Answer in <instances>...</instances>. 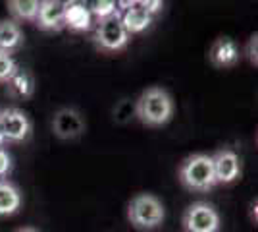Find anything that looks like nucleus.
Instances as JSON below:
<instances>
[{
    "label": "nucleus",
    "instance_id": "nucleus-1",
    "mask_svg": "<svg viewBox=\"0 0 258 232\" xmlns=\"http://www.w3.org/2000/svg\"><path fill=\"white\" fill-rule=\"evenodd\" d=\"M172 95L162 87H149L141 93L135 103V114L145 126L158 128L172 120L173 116Z\"/></svg>",
    "mask_w": 258,
    "mask_h": 232
},
{
    "label": "nucleus",
    "instance_id": "nucleus-2",
    "mask_svg": "<svg viewBox=\"0 0 258 232\" xmlns=\"http://www.w3.org/2000/svg\"><path fill=\"white\" fill-rule=\"evenodd\" d=\"M179 182L191 192L205 194L216 186L212 157L205 153H195L187 157L179 166Z\"/></svg>",
    "mask_w": 258,
    "mask_h": 232
},
{
    "label": "nucleus",
    "instance_id": "nucleus-3",
    "mask_svg": "<svg viewBox=\"0 0 258 232\" xmlns=\"http://www.w3.org/2000/svg\"><path fill=\"white\" fill-rule=\"evenodd\" d=\"M166 217L162 201L152 194H137L129 201L127 219L139 230H154L158 228Z\"/></svg>",
    "mask_w": 258,
    "mask_h": 232
},
{
    "label": "nucleus",
    "instance_id": "nucleus-4",
    "mask_svg": "<svg viewBox=\"0 0 258 232\" xmlns=\"http://www.w3.org/2000/svg\"><path fill=\"white\" fill-rule=\"evenodd\" d=\"M95 43L104 53H118V51H123L127 47L129 33L125 31V27H123V23L119 20V16L97 22Z\"/></svg>",
    "mask_w": 258,
    "mask_h": 232
},
{
    "label": "nucleus",
    "instance_id": "nucleus-5",
    "mask_svg": "<svg viewBox=\"0 0 258 232\" xmlns=\"http://www.w3.org/2000/svg\"><path fill=\"white\" fill-rule=\"evenodd\" d=\"M183 228L185 232H218L220 215L210 203L197 201L183 213Z\"/></svg>",
    "mask_w": 258,
    "mask_h": 232
},
{
    "label": "nucleus",
    "instance_id": "nucleus-6",
    "mask_svg": "<svg viewBox=\"0 0 258 232\" xmlns=\"http://www.w3.org/2000/svg\"><path fill=\"white\" fill-rule=\"evenodd\" d=\"M33 124L29 116L20 109H4L0 111V133L4 142L20 144L25 142L31 133Z\"/></svg>",
    "mask_w": 258,
    "mask_h": 232
},
{
    "label": "nucleus",
    "instance_id": "nucleus-7",
    "mask_svg": "<svg viewBox=\"0 0 258 232\" xmlns=\"http://www.w3.org/2000/svg\"><path fill=\"white\" fill-rule=\"evenodd\" d=\"M52 132L60 140H76L85 132V118L77 109L64 107L54 112Z\"/></svg>",
    "mask_w": 258,
    "mask_h": 232
},
{
    "label": "nucleus",
    "instance_id": "nucleus-8",
    "mask_svg": "<svg viewBox=\"0 0 258 232\" xmlns=\"http://www.w3.org/2000/svg\"><path fill=\"white\" fill-rule=\"evenodd\" d=\"M68 2L62 0H43L39 2V12L35 23L37 27H41L44 31H60L64 29V18Z\"/></svg>",
    "mask_w": 258,
    "mask_h": 232
},
{
    "label": "nucleus",
    "instance_id": "nucleus-9",
    "mask_svg": "<svg viewBox=\"0 0 258 232\" xmlns=\"http://www.w3.org/2000/svg\"><path fill=\"white\" fill-rule=\"evenodd\" d=\"M212 165H214L216 184H231L241 174L239 155L231 149H220L212 157Z\"/></svg>",
    "mask_w": 258,
    "mask_h": 232
},
{
    "label": "nucleus",
    "instance_id": "nucleus-10",
    "mask_svg": "<svg viewBox=\"0 0 258 232\" xmlns=\"http://www.w3.org/2000/svg\"><path fill=\"white\" fill-rule=\"evenodd\" d=\"M119 6L125 8L123 16H121L119 20H121L123 27H125V31H127L129 35L141 33V31H145V29L152 23V16L141 6V0L119 2Z\"/></svg>",
    "mask_w": 258,
    "mask_h": 232
},
{
    "label": "nucleus",
    "instance_id": "nucleus-11",
    "mask_svg": "<svg viewBox=\"0 0 258 232\" xmlns=\"http://www.w3.org/2000/svg\"><path fill=\"white\" fill-rule=\"evenodd\" d=\"M210 62L216 68H233L239 62V49L233 39L218 37L210 49Z\"/></svg>",
    "mask_w": 258,
    "mask_h": 232
},
{
    "label": "nucleus",
    "instance_id": "nucleus-12",
    "mask_svg": "<svg viewBox=\"0 0 258 232\" xmlns=\"http://www.w3.org/2000/svg\"><path fill=\"white\" fill-rule=\"evenodd\" d=\"M64 27H68L70 31H89L93 27V16L85 4L79 2H68L66 8V18H64Z\"/></svg>",
    "mask_w": 258,
    "mask_h": 232
},
{
    "label": "nucleus",
    "instance_id": "nucleus-13",
    "mask_svg": "<svg viewBox=\"0 0 258 232\" xmlns=\"http://www.w3.org/2000/svg\"><path fill=\"white\" fill-rule=\"evenodd\" d=\"M23 44V31L14 20H0V53L12 55Z\"/></svg>",
    "mask_w": 258,
    "mask_h": 232
},
{
    "label": "nucleus",
    "instance_id": "nucleus-14",
    "mask_svg": "<svg viewBox=\"0 0 258 232\" xmlns=\"http://www.w3.org/2000/svg\"><path fill=\"white\" fill-rule=\"evenodd\" d=\"M22 207V194L16 184L8 180H0V217L14 215Z\"/></svg>",
    "mask_w": 258,
    "mask_h": 232
},
{
    "label": "nucleus",
    "instance_id": "nucleus-15",
    "mask_svg": "<svg viewBox=\"0 0 258 232\" xmlns=\"http://www.w3.org/2000/svg\"><path fill=\"white\" fill-rule=\"evenodd\" d=\"M6 83H8L10 93L14 97H18V99H29L35 93V79H33V76L27 70H20L18 68L14 72V76Z\"/></svg>",
    "mask_w": 258,
    "mask_h": 232
},
{
    "label": "nucleus",
    "instance_id": "nucleus-16",
    "mask_svg": "<svg viewBox=\"0 0 258 232\" xmlns=\"http://www.w3.org/2000/svg\"><path fill=\"white\" fill-rule=\"evenodd\" d=\"M8 12L14 16V22H35L39 12V0H10Z\"/></svg>",
    "mask_w": 258,
    "mask_h": 232
},
{
    "label": "nucleus",
    "instance_id": "nucleus-17",
    "mask_svg": "<svg viewBox=\"0 0 258 232\" xmlns=\"http://www.w3.org/2000/svg\"><path fill=\"white\" fill-rule=\"evenodd\" d=\"M89 12H91V16H93L97 22H102V20L118 16V4L112 2V0H100V2H93V4H91Z\"/></svg>",
    "mask_w": 258,
    "mask_h": 232
},
{
    "label": "nucleus",
    "instance_id": "nucleus-18",
    "mask_svg": "<svg viewBox=\"0 0 258 232\" xmlns=\"http://www.w3.org/2000/svg\"><path fill=\"white\" fill-rule=\"evenodd\" d=\"M16 70H18L16 60L6 53H0V83H6L14 76Z\"/></svg>",
    "mask_w": 258,
    "mask_h": 232
},
{
    "label": "nucleus",
    "instance_id": "nucleus-19",
    "mask_svg": "<svg viewBox=\"0 0 258 232\" xmlns=\"http://www.w3.org/2000/svg\"><path fill=\"white\" fill-rule=\"evenodd\" d=\"M12 168V159L10 155L6 153L4 149H0V178H4Z\"/></svg>",
    "mask_w": 258,
    "mask_h": 232
},
{
    "label": "nucleus",
    "instance_id": "nucleus-20",
    "mask_svg": "<svg viewBox=\"0 0 258 232\" xmlns=\"http://www.w3.org/2000/svg\"><path fill=\"white\" fill-rule=\"evenodd\" d=\"M141 6L149 12L151 16H154L156 12H160L164 8V4H162L160 0H141Z\"/></svg>",
    "mask_w": 258,
    "mask_h": 232
},
{
    "label": "nucleus",
    "instance_id": "nucleus-21",
    "mask_svg": "<svg viewBox=\"0 0 258 232\" xmlns=\"http://www.w3.org/2000/svg\"><path fill=\"white\" fill-rule=\"evenodd\" d=\"M256 44H258L256 35H252V37H250V41H248V44H247V55H248L250 64H254V66L258 64V60H256Z\"/></svg>",
    "mask_w": 258,
    "mask_h": 232
},
{
    "label": "nucleus",
    "instance_id": "nucleus-22",
    "mask_svg": "<svg viewBox=\"0 0 258 232\" xmlns=\"http://www.w3.org/2000/svg\"><path fill=\"white\" fill-rule=\"evenodd\" d=\"M16 232H39V230H35L33 226H23V228H20V230H16Z\"/></svg>",
    "mask_w": 258,
    "mask_h": 232
},
{
    "label": "nucleus",
    "instance_id": "nucleus-23",
    "mask_svg": "<svg viewBox=\"0 0 258 232\" xmlns=\"http://www.w3.org/2000/svg\"><path fill=\"white\" fill-rule=\"evenodd\" d=\"M2 145H4V137H2V133H0V149H2Z\"/></svg>",
    "mask_w": 258,
    "mask_h": 232
}]
</instances>
